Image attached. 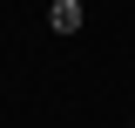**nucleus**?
Wrapping results in <instances>:
<instances>
[{
    "label": "nucleus",
    "mask_w": 135,
    "mask_h": 128,
    "mask_svg": "<svg viewBox=\"0 0 135 128\" xmlns=\"http://www.w3.org/2000/svg\"><path fill=\"white\" fill-rule=\"evenodd\" d=\"M81 20H88L81 0H54V7H47V27H54V34H81Z\"/></svg>",
    "instance_id": "1"
}]
</instances>
